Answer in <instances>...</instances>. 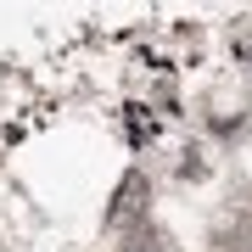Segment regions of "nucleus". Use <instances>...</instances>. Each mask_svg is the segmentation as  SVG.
Returning a JSON list of instances; mask_svg holds the SVG:
<instances>
[{
	"label": "nucleus",
	"instance_id": "2",
	"mask_svg": "<svg viewBox=\"0 0 252 252\" xmlns=\"http://www.w3.org/2000/svg\"><path fill=\"white\" fill-rule=\"evenodd\" d=\"M124 252H174V235L157 230V224H135L129 241H124Z\"/></svg>",
	"mask_w": 252,
	"mask_h": 252
},
{
	"label": "nucleus",
	"instance_id": "1",
	"mask_svg": "<svg viewBox=\"0 0 252 252\" xmlns=\"http://www.w3.org/2000/svg\"><path fill=\"white\" fill-rule=\"evenodd\" d=\"M146 202H152V185H146L140 168H129L124 185H118V196H112V207H107V230H135L140 213H146Z\"/></svg>",
	"mask_w": 252,
	"mask_h": 252
},
{
	"label": "nucleus",
	"instance_id": "3",
	"mask_svg": "<svg viewBox=\"0 0 252 252\" xmlns=\"http://www.w3.org/2000/svg\"><path fill=\"white\" fill-rule=\"evenodd\" d=\"M213 252H252V230H247V224L219 230V235H213Z\"/></svg>",
	"mask_w": 252,
	"mask_h": 252
}]
</instances>
